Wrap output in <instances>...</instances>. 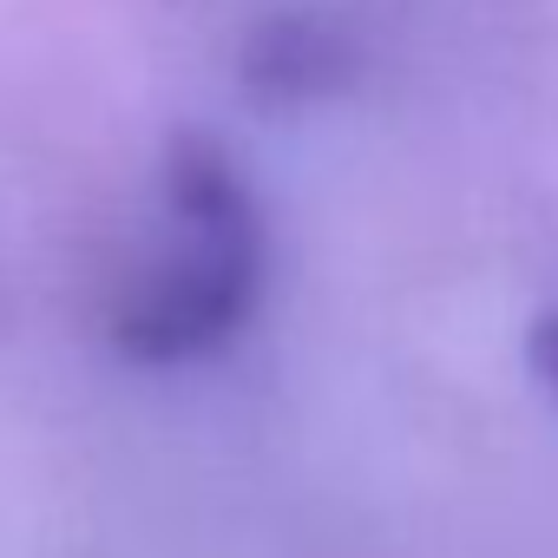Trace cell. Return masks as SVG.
I'll return each instance as SVG.
<instances>
[{
  "mask_svg": "<svg viewBox=\"0 0 558 558\" xmlns=\"http://www.w3.org/2000/svg\"><path fill=\"white\" fill-rule=\"evenodd\" d=\"M525 362H532V375L558 395V310H545V316L532 323V336H525Z\"/></svg>",
  "mask_w": 558,
  "mask_h": 558,
  "instance_id": "cell-3",
  "label": "cell"
},
{
  "mask_svg": "<svg viewBox=\"0 0 558 558\" xmlns=\"http://www.w3.org/2000/svg\"><path fill=\"white\" fill-rule=\"evenodd\" d=\"M165 223L151 256L119 283L106 336L125 362L178 368L217 355L263 303L269 236L250 178L210 132H178L158 165Z\"/></svg>",
  "mask_w": 558,
  "mask_h": 558,
  "instance_id": "cell-1",
  "label": "cell"
},
{
  "mask_svg": "<svg viewBox=\"0 0 558 558\" xmlns=\"http://www.w3.org/2000/svg\"><path fill=\"white\" fill-rule=\"evenodd\" d=\"M355 73H362L355 40L323 14H269L250 27L236 53V80L250 106L263 112H296V106L336 99L342 86H355Z\"/></svg>",
  "mask_w": 558,
  "mask_h": 558,
  "instance_id": "cell-2",
  "label": "cell"
}]
</instances>
